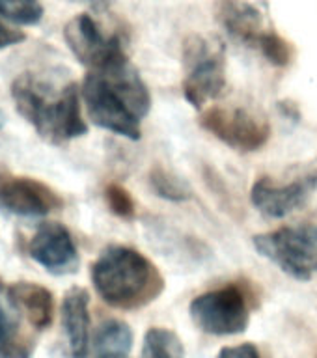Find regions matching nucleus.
Returning <instances> with one entry per match:
<instances>
[{
  "label": "nucleus",
  "instance_id": "f257e3e1",
  "mask_svg": "<svg viewBox=\"0 0 317 358\" xmlns=\"http://www.w3.org/2000/svg\"><path fill=\"white\" fill-rule=\"evenodd\" d=\"M84 106L94 125L123 138L142 136V120L150 114V90L129 60L84 77Z\"/></svg>",
  "mask_w": 317,
  "mask_h": 358
},
{
  "label": "nucleus",
  "instance_id": "f03ea898",
  "mask_svg": "<svg viewBox=\"0 0 317 358\" xmlns=\"http://www.w3.org/2000/svg\"><path fill=\"white\" fill-rule=\"evenodd\" d=\"M17 112L50 144H66L88 133L75 83L56 84L50 78L22 73L11 84Z\"/></svg>",
  "mask_w": 317,
  "mask_h": 358
},
{
  "label": "nucleus",
  "instance_id": "7ed1b4c3",
  "mask_svg": "<svg viewBox=\"0 0 317 358\" xmlns=\"http://www.w3.org/2000/svg\"><path fill=\"white\" fill-rule=\"evenodd\" d=\"M90 276L101 301L116 310L144 308L164 291V278L155 263L122 245L106 246L92 265Z\"/></svg>",
  "mask_w": 317,
  "mask_h": 358
},
{
  "label": "nucleus",
  "instance_id": "20e7f679",
  "mask_svg": "<svg viewBox=\"0 0 317 358\" xmlns=\"http://www.w3.org/2000/svg\"><path fill=\"white\" fill-rule=\"evenodd\" d=\"M183 95L195 108L218 99L226 88V55L220 39L192 34L183 43Z\"/></svg>",
  "mask_w": 317,
  "mask_h": 358
},
{
  "label": "nucleus",
  "instance_id": "39448f33",
  "mask_svg": "<svg viewBox=\"0 0 317 358\" xmlns=\"http://www.w3.org/2000/svg\"><path fill=\"white\" fill-rule=\"evenodd\" d=\"M256 252L291 278L308 282L317 276V224L288 226L252 237Z\"/></svg>",
  "mask_w": 317,
  "mask_h": 358
},
{
  "label": "nucleus",
  "instance_id": "423d86ee",
  "mask_svg": "<svg viewBox=\"0 0 317 358\" xmlns=\"http://www.w3.org/2000/svg\"><path fill=\"white\" fill-rule=\"evenodd\" d=\"M189 315L196 329L209 336L243 334L251 323V310L245 293L234 284L192 299Z\"/></svg>",
  "mask_w": 317,
  "mask_h": 358
},
{
  "label": "nucleus",
  "instance_id": "0eeeda50",
  "mask_svg": "<svg viewBox=\"0 0 317 358\" xmlns=\"http://www.w3.org/2000/svg\"><path fill=\"white\" fill-rule=\"evenodd\" d=\"M290 181L260 178L251 189V201L263 217L284 218L301 209L317 190V159L291 170Z\"/></svg>",
  "mask_w": 317,
  "mask_h": 358
},
{
  "label": "nucleus",
  "instance_id": "6e6552de",
  "mask_svg": "<svg viewBox=\"0 0 317 358\" xmlns=\"http://www.w3.org/2000/svg\"><path fill=\"white\" fill-rule=\"evenodd\" d=\"M202 129L235 151H258L271 138V125L263 116L243 106H213L200 117Z\"/></svg>",
  "mask_w": 317,
  "mask_h": 358
},
{
  "label": "nucleus",
  "instance_id": "1a4fd4ad",
  "mask_svg": "<svg viewBox=\"0 0 317 358\" xmlns=\"http://www.w3.org/2000/svg\"><path fill=\"white\" fill-rule=\"evenodd\" d=\"M67 47L88 71H101L120 62L129 60L123 41L118 34L106 36L95 19L88 13L73 17L64 28Z\"/></svg>",
  "mask_w": 317,
  "mask_h": 358
},
{
  "label": "nucleus",
  "instance_id": "9d476101",
  "mask_svg": "<svg viewBox=\"0 0 317 358\" xmlns=\"http://www.w3.org/2000/svg\"><path fill=\"white\" fill-rule=\"evenodd\" d=\"M60 206V196L39 179L0 170V209L17 217H45Z\"/></svg>",
  "mask_w": 317,
  "mask_h": 358
},
{
  "label": "nucleus",
  "instance_id": "9b49d317",
  "mask_svg": "<svg viewBox=\"0 0 317 358\" xmlns=\"http://www.w3.org/2000/svg\"><path fill=\"white\" fill-rule=\"evenodd\" d=\"M28 256L50 274L77 273L78 250L69 229L60 222L41 224L28 241Z\"/></svg>",
  "mask_w": 317,
  "mask_h": 358
},
{
  "label": "nucleus",
  "instance_id": "f8f14e48",
  "mask_svg": "<svg viewBox=\"0 0 317 358\" xmlns=\"http://www.w3.org/2000/svg\"><path fill=\"white\" fill-rule=\"evenodd\" d=\"M62 329L66 334L71 358H88L90 355V295L84 287L66 291L60 308Z\"/></svg>",
  "mask_w": 317,
  "mask_h": 358
},
{
  "label": "nucleus",
  "instance_id": "ddd939ff",
  "mask_svg": "<svg viewBox=\"0 0 317 358\" xmlns=\"http://www.w3.org/2000/svg\"><path fill=\"white\" fill-rule=\"evenodd\" d=\"M22 319L11 289L0 282V358H30V345L22 340Z\"/></svg>",
  "mask_w": 317,
  "mask_h": 358
},
{
  "label": "nucleus",
  "instance_id": "4468645a",
  "mask_svg": "<svg viewBox=\"0 0 317 358\" xmlns=\"http://www.w3.org/2000/svg\"><path fill=\"white\" fill-rule=\"evenodd\" d=\"M22 315L36 330L49 329L55 317V296L47 287L34 282H17L10 285Z\"/></svg>",
  "mask_w": 317,
  "mask_h": 358
},
{
  "label": "nucleus",
  "instance_id": "2eb2a0df",
  "mask_svg": "<svg viewBox=\"0 0 317 358\" xmlns=\"http://www.w3.org/2000/svg\"><path fill=\"white\" fill-rule=\"evenodd\" d=\"M133 330L120 319H108L95 332L94 358H129Z\"/></svg>",
  "mask_w": 317,
  "mask_h": 358
},
{
  "label": "nucleus",
  "instance_id": "dca6fc26",
  "mask_svg": "<svg viewBox=\"0 0 317 358\" xmlns=\"http://www.w3.org/2000/svg\"><path fill=\"white\" fill-rule=\"evenodd\" d=\"M185 347L179 336L170 329L151 327L144 336L140 358H183Z\"/></svg>",
  "mask_w": 317,
  "mask_h": 358
},
{
  "label": "nucleus",
  "instance_id": "f3484780",
  "mask_svg": "<svg viewBox=\"0 0 317 358\" xmlns=\"http://www.w3.org/2000/svg\"><path fill=\"white\" fill-rule=\"evenodd\" d=\"M150 187L155 196L162 200L176 201V203L190 200V196H192V190L185 179H181L170 170H164L162 166H153L150 170Z\"/></svg>",
  "mask_w": 317,
  "mask_h": 358
},
{
  "label": "nucleus",
  "instance_id": "a211bd4d",
  "mask_svg": "<svg viewBox=\"0 0 317 358\" xmlns=\"http://www.w3.org/2000/svg\"><path fill=\"white\" fill-rule=\"evenodd\" d=\"M43 13V4L39 0H0V15L19 27L38 24Z\"/></svg>",
  "mask_w": 317,
  "mask_h": 358
},
{
  "label": "nucleus",
  "instance_id": "6ab92c4d",
  "mask_svg": "<svg viewBox=\"0 0 317 358\" xmlns=\"http://www.w3.org/2000/svg\"><path fill=\"white\" fill-rule=\"evenodd\" d=\"M258 49L262 50V55L267 58L271 64L279 67H284L290 64L291 60V49L290 45L286 43L284 39L280 38L279 34H274L273 30H267L263 34L260 41L256 45Z\"/></svg>",
  "mask_w": 317,
  "mask_h": 358
},
{
  "label": "nucleus",
  "instance_id": "aec40b11",
  "mask_svg": "<svg viewBox=\"0 0 317 358\" xmlns=\"http://www.w3.org/2000/svg\"><path fill=\"white\" fill-rule=\"evenodd\" d=\"M105 201L108 209H111L116 217L125 218V220H131L136 213V206H134V200L131 192H129L125 187L118 183H111L105 189Z\"/></svg>",
  "mask_w": 317,
  "mask_h": 358
},
{
  "label": "nucleus",
  "instance_id": "412c9836",
  "mask_svg": "<svg viewBox=\"0 0 317 358\" xmlns=\"http://www.w3.org/2000/svg\"><path fill=\"white\" fill-rule=\"evenodd\" d=\"M217 358H262L260 352L252 343H241V345H232L220 349Z\"/></svg>",
  "mask_w": 317,
  "mask_h": 358
},
{
  "label": "nucleus",
  "instance_id": "4be33fe9",
  "mask_svg": "<svg viewBox=\"0 0 317 358\" xmlns=\"http://www.w3.org/2000/svg\"><path fill=\"white\" fill-rule=\"evenodd\" d=\"M24 41V34L19 32V30H13V28L6 27L4 22L0 21V50L8 49V47H13V45Z\"/></svg>",
  "mask_w": 317,
  "mask_h": 358
},
{
  "label": "nucleus",
  "instance_id": "5701e85b",
  "mask_svg": "<svg viewBox=\"0 0 317 358\" xmlns=\"http://www.w3.org/2000/svg\"><path fill=\"white\" fill-rule=\"evenodd\" d=\"M75 2H86V4H92V6H103V4H105V0H75Z\"/></svg>",
  "mask_w": 317,
  "mask_h": 358
}]
</instances>
